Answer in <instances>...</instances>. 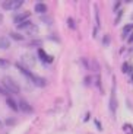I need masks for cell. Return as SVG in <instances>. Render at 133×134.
Here are the masks:
<instances>
[{
	"mask_svg": "<svg viewBox=\"0 0 133 134\" xmlns=\"http://www.w3.org/2000/svg\"><path fill=\"white\" fill-rule=\"evenodd\" d=\"M22 60H23V64H25V66H29V67L35 66V55H32V54H23Z\"/></svg>",
	"mask_w": 133,
	"mask_h": 134,
	"instance_id": "6",
	"label": "cell"
},
{
	"mask_svg": "<svg viewBox=\"0 0 133 134\" xmlns=\"http://www.w3.org/2000/svg\"><path fill=\"white\" fill-rule=\"evenodd\" d=\"M132 82H133V76H132Z\"/></svg>",
	"mask_w": 133,
	"mask_h": 134,
	"instance_id": "27",
	"label": "cell"
},
{
	"mask_svg": "<svg viewBox=\"0 0 133 134\" xmlns=\"http://www.w3.org/2000/svg\"><path fill=\"white\" fill-rule=\"evenodd\" d=\"M16 69L23 74V76L27 77V79H29V80L32 82V83L35 85V86H38V87H44V86H45V79H44V77H41V76H37V74H34L32 71H29L25 66H22V64L16 63Z\"/></svg>",
	"mask_w": 133,
	"mask_h": 134,
	"instance_id": "1",
	"label": "cell"
},
{
	"mask_svg": "<svg viewBox=\"0 0 133 134\" xmlns=\"http://www.w3.org/2000/svg\"><path fill=\"white\" fill-rule=\"evenodd\" d=\"M2 125H3V122H2V121H0V127H2Z\"/></svg>",
	"mask_w": 133,
	"mask_h": 134,
	"instance_id": "26",
	"label": "cell"
},
{
	"mask_svg": "<svg viewBox=\"0 0 133 134\" xmlns=\"http://www.w3.org/2000/svg\"><path fill=\"white\" fill-rule=\"evenodd\" d=\"M95 124H96V127H98V130H103V127H101V124H100V121H95Z\"/></svg>",
	"mask_w": 133,
	"mask_h": 134,
	"instance_id": "23",
	"label": "cell"
},
{
	"mask_svg": "<svg viewBox=\"0 0 133 134\" xmlns=\"http://www.w3.org/2000/svg\"><path fill=\"white\" fill-rule=\"evenodd\" d=\"M2 22H3V15L0 13V24H2Z\"/></svg>",
	"mask_w": 133,
	"mask_h": 134,
	"instance_id": "25",
	"label": "cell"
},
{
	"mask_svg": "<svg viewBox=\"0 0 133 134\" xmlns=\"http://www.w3.org/2000/svg\"><path fill=\"white\" fill-rule=\"evenodd\" d=\"M18 29L19 31H27L28 34H35L37 32V26L31 22V20H25V22H22V24L18 25Z\"/></svg>",
	"mask_w": 133,
	"mask_h": 134,
	"instance_id": "3",
	"label": "cell"
},
{
	"mask_svg": "<svg viewBox=\"0 0 133 134\" xmlns=\"http://www.w3.org/2000/svg\"><path fill=\"white\" fill-rule=\"evenodd\" d=\"M124 131H126V134H133V127L130 124H124Z\"/></svg>",
	"mask_w": 133,
	"mask_h": 134,
	"instance_id": "17",
	"label": "cell"
},
{
	"mask_svg": "<svg viewBox=\"0 0 133 134\" xmlns=\"http://www.w3.org/2000/svg\"><path fill=\"white\" fill-rule=\"evenodd\" d=\"M23 6V2H15V7L13 9H19V7Z\"/></svg>",
	"mask_w": 133,
	"mask_h": 134,
	"instance_id": "20",
	"label": "cell"
},
{
	"mask_svg": "<svg viewBox=\"0 0 133 134\" xmlns=\"http://www.w3.org/2000/svg\"><path fill=\"white\" fill-rule=\"evenodd\" d=\"M133 31V24H127L126 26L123 28V38H126L127 32H132Z\"/></svg>",
	"mask_w": 133,
	"mask_h": 134,
	"instance_id": "14",
	"label": "cell"
},
{
	"mask_svg": "<svg viewBox=\"0 0 133 134\" xmlns=\"http://www.w3.org/2000/svg\"><path fill=\"white\" fill-rule=\"evenodd\" d=\"M34 10L37 12V13H45L47 10H48V7H47L45 3H35V6H34Z\"/></svg>",
	"mask_w": 133,
	"mask_h": 134,
	"instance_id": "9",
	"label": "cell"
},
{
	"mask_svg": "<svg viewBox=\"0 0 133 134\" xmlns=\"http://www.w3.org/2000/svg\"><path fill=\"white\" fill-rule=\"evenodd\" d=\"M67 25H69L70 28H75V22H73V19H70V18H69V19H67Z\"/></svg>",
	"mask_w": 133,
	"mask_h": 134,
	"instance_id": "21",
	"label": "cell"
},
{
	"mask_svg": "<svg viewBox=\"0 0 133 134\" xmlns=\"http://www.w3.org/2000/svg\"><path fill=\"white\" fill-rule=\"evenodd\" d=\"M6 104H7V107L12 108L13 111H18V109H19V108H18V104L15 102L13 99H12V98H7V99H6Z\"/></svg>",
	"mask_w": 133,
	"mask_h": 134,
	"instance_id": "13",
	"label": "cell"
},
{
	"mask_svg": "<svg viewBox=\"0 0 133 134\" xmlns=\"http://www.w3.org/2000/svg\"><path fill=\"white\" fill-rule=\"evenodd\" d=\"M121 71H123V73H127V71H132V66H130L129 63H123V66H121Z\"/></svg>",
	"mask_w": 133,
	"mask_h": 134,
	"instance_id": "15",
	"label": "cell"
},
{
	"mask_svg": "<svg viewBox=\"0 0 133 134\" xmlns=\"http://www.w3.org/2000/svg\"><path fill=\"white\" fill-rule=\"evenodd\" d=\"M2 83H3V86L6 87V91H7V92H12V93H19V92H21L19 85H18L16 82L12 79V77L4 76V77H3V80H2Z\"/></svg>",
	"mask_w": 133,
	"mask_h": 134,
	"instance_id": "2",
	"label": "cell"
},
{
	"mask_svg": "<svg viewBox=\"0 0 133 134\" xmlns=\"http://www.w3.org/2000/svg\"><path fill=\"white\" fill-rule=\"evenodd\" d=\"M10 63L7 60H3V58H0V69H9Z\"/></svg>",
	"mask_w": 133,
	"mask_h": 134,
	"instance_id": "16",
	"label": "cell"
},
{
	"mask_svg": "<svg viewBox=\"0 0 133 134\" xmlns=\"http://www.w3.org/2000/svg\"><path fill=\"white\" fill-rule=\"evenodd\" d=\"M89 80H91V77H86L85 79V85H89Z\"/></svg>",
	"mask_w": 133,
	"mask_h": 134,
	"instance_id": "24",
	"label": "cell"
},
{
	"mask_svg": "<svg viewBox=\"0 0 133 134\" xmlns=\"http://www.w3.org/2000/svg\"><path fill=\"white\" fill-rule=\"evenodd\" d=\"M6 124L7 125H13V124H16V120H15V118H9V120H6Z\"/></svg>",
	"mask_w": 133,
	"mask_h": 134,
	"instance_id": "19",
	"label": "cell"
},
{
	"mask_svg": "<svg viewBox=\"0 0 133 134\" xmlns=\"http://www.w3.org/2000/svg\"><path fill=\"white\" fill-rule=\"evenodd\" d=\"M116 109H117V99H116V86L113 85L111 87V95H110V112L111 115L116 114Z\"/></svg>",
	"mask_w": 133,
	"mask_h": 134,
	"instance_id": "4",
	"label": "cell"
},
{
	"mask_svg": "<svg viewBox=\"0 0 133 134\" xmlns=\"http://www.w3.org/2000/svg\"><path fill=\"white\" fill-rule=\"evenodd\" d=\"M38 57H40L41 61H44V63H51V61H53V57H51V55H47V53L43 48L38 50Z\"/></svg>",
	"mask_w": 133,
	"mask_h": 134,
	"instance_id": "8",
	"label": "cell"
},
{
	"mask_svg": "<svg viewBox=\"0 0 133 134\" xmlns=\"http://www.w3.org/2000/svg\"><path fill=\"white\" fill-rule=\"evenodd\" d=\"M28 18H29V13H28V12H22V13L16 15V16L13 18V22L16 25H19V24H22V22H25V20H28Z\"/></svg>",
	"mask_w": 133,
	"mask_h": 134,
	"instance_id": "7",
	"label": "cell"
},
{
	"mask_svg": "<svg viewBox=\"0 0 133 134\" xmlns=\"http://www.w3.org/2000/svg\"><path fill=\"white\" fill-rule=\"evenodd\" d=\"M9 37L12 38V40H15V41H23V40H25L23 34H18V32H10Z\"/></svg>",
	"mask_w": 133,
	"mask_h": 134,
	"instance_id": "12",
	"label": "cell"
},
{
	"mask_svg": "<svg viewBox=\"0 0 133 134\" xmlns=\"http://www.w3.org/2000/svg\"><path fill=\"white\" fill-rule=\"evenodd\" d=\"M10 47V41L7 37H0V50H7Z\"/></svg>",
	"mask_w": 133,
	"mask_h": 134,
	"instance_id": "10",
	"label": "cell"
},
{
	"mask_svg": "<svg viewBox=\"0 0 133 134\" xmlns=\"http://www.w3.org/2000/svg\"><path fill=\"white\" fill-rule=\"evenodd\" d=\"M103 44L104 45H110V37H108V35H105V37L103 38Z\"/></svg>",
	"mask_w": 133,
	"mask_h": 134,
	"instance_id": "18",
	"label": "cell"
},
{
	"mask_svg": "<svg viewBox=\"0 0 133 134\" xmlns=\"http://www.w3.org/2000/svg\"><path fill=\"white\" fill-rule=\"evenodd\" d=\"M2 7L4 10H12L15 7V2L13 0H7V2H2Z\"/></svg>",
	"mask_w": 133,
	"mask_h": 134,
	"instance_id": "11",
	"label": "cell"
},
{
	"mask_svg": "<svg viewBox=\"0 0 133 134\" xmlns=\"http://www.w3.org/2000/svg\"><path fill=\"white\" fill-rule=\"evenodd\" d=\"M127 42H129V44H133V32L130 34V37H129V40H127Z\"/></svg>",
	"mask_w": 133,
	"mask_h": 134,
	"instance_id": "22",
	"label": "cell"
},
{
	"mask_svg": "<svg viewBox=\"0 0 133 134\" xmlns=\"http://www.w3.org/2000/svg\"><path fill=\"white\" fill-rule=\"evenodd\" d=\"M18 108H19L22 112H25V114H32L34 112V108L28 104L27 100H21L19 104H18Z\"/></svg>",
	"mask_w": 133,
	"mask_h": 134,
	"instance_id": "5",
	"label": "cell"
}]
</instances>
